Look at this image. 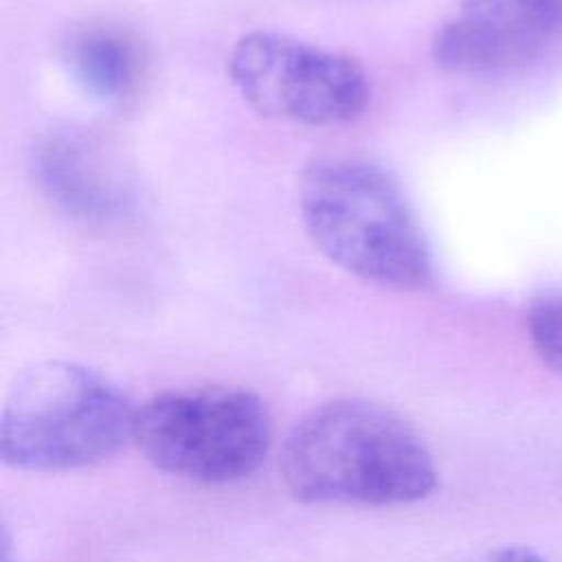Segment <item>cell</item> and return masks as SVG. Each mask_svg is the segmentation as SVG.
Here are the masks:
<instances>
[{
  "label": "cell",
  "mask_w": 562,
  "mask_h": 562,
  "mask_svg": "<svg viewBox=\"0 0 562 562\" xmlns=\"http://www.w3.org/2000/svg\"><path fill=\"white\" fill-rule=\"evenodd\" d=\"M299 206L314 246L347 274L393 290L428 283L426 239L380 167L358 158L316 160L301 176Z\"/></svg>",
  "instance_id": "cell-2"
},
{
  "label": "cell",
  "mask_w": 562,
  "mask_h": 562,
  "mask_svg": "<svg viewBox=\"0 0 562 562\" xmlns=\"http://www.w3.org/2000/svg\"><path fill=\"white\" fill-rule=\"evenodd\" d=\"M529 336L540 360L562 375V299L542 303L533 310Z\"/></svg>",
  "instance_id": "cell-9"
},
{
  "label": "cell",
  "mask_w": 562,
  "mask_h": 562,
  "mask_svg": "<svg viewBox=\"0 0 562 562\" xmlns=\"http://www.w3.org/2000/svg\"><path fill=\"white\" fill-rule=\"evenodd\" d=\"M228 72L252 110L279 121L342 125L369 103V79L356 59L274 31L244 35Z\"/></svg>",
  "instance_id": "cell-5"
},
{
  "label": "cell",
  "mask_w": 562,
  "mask_h": 562,
  "mask_svg": "<svg viewBox=\"0 0 562 562\" xmlns=\"http://www.w3.org/2000/svg\"><path fill=\"white\" fill-rule=\"evenodd\" d=\"M134 439L156 468L222 485L246 479L263 463L272 422L263 400L250 391L173 389L136 408Z\"/></svg>",
  "instance_id": "cell-4"
},
{
  "label": "cell",
  "mask_w": 562,
  "mask_h": 562,
  "mask_svg": "<svg viewBox=\"0 0 562 562\" xmlns=\"http://www.w3.org/2000/svg\"><path fill=\"white\" fill-rule=\"evenodd\" d=\"M136 408L101 373L64 360L20 371L0 422L4 463L61 472L99 463L134 437Z\"/></svg>",
  "instance_id": "cell-3"
},
{
  "label": "cell",
  "mask_w": 562,
  "mask_h": 562,
  "mask_svg": "<svg viewBox=\"0 0 562 562\" xmlns=\"http://www.w3.org/2000/svg\"><path fill=\"white\" fill-rule=\"evenodd\" d=\"M562 40V0H461L432 42L435 61L459 75H501Z\"/></svg>",
  "instance_id": "cell-6"
},
{
  "label": "cell",
  "mask_w": 562,
  "mask_h": 562,
  "mask_svg": "<svg viewBox=\"0 0 562 562\" xmlns=\"http://www.w3.org/2000/svg\"><path fill=\"white\" fill-rule=\"evenodd\" d=\"M77 81L99 99H119L134 83L136 57L132 46L116 33L88 31L68 50Z\"/></svg>",
  "instance_id": "cell-8"
},
{
  "label": "cell",
  "mask_w": 562,
  "mask_h": 562,
  "mask_svg": "<svg viewBox=\"0 0 562 562\" xmlns=\"http://www.w3.org/2000/svg\"><path fill=\"white\" fill-rule=\"evenodd\" d=\"M33 173L46 198L79 220L103 222L121 213L125 198L86 140L53 134L33 151Z\"/></svg>",
  "instance_id": "cell-7"
},
{
  "label": "cell",
  "mask_w": 562,
  "mask_h": 562,
  "mask_svg": "<svg viewBox=\"0 0 562 562\" xmlns=\"http://www.w3.org/2000/svg\"><path fill=\"white\" fill-rule=\"evenodd\" d=\"M476 562H547V560L527 547L509 544V547H498V549L487 551Z\"/></svg>",
  "instance_id": "cell-10"
},
{
  "label": "cell",
  "mask_w": 562,
  "mask_h": 562,
  "mask_svg": "<svg viewBox=\"0 0 562 562\" xmlns=\"http://www.w3.org/2000/svg\"><path fill=\"white\" fill-rule=\"evenodd\" d=\"M279 465L285 487L305 503H415L439 479L417 430L364 400H334L303 415L285 437Z\"/></svg>",
  "instance_id": "cell-1"
}]
</instances>
